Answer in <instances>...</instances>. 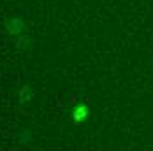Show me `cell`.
<instances>
[{
    "label": "cell",
    "mask_w": 153,
    "mask_h": 151,
    "mask_svg": "<svg viewBox=\"0 0 153 151\" xmlns=\"http://www.w3.org/2000/svg\"><path fill=\"white\" fill-rule=\"evenodd\" d=\"M88 114H90L88 107L86 106H79L76 111H74V114H72V120H74V123H83V121L88 118Z\"/></svg>",
    "instance_id": "1"
},
{
    "label": "cell",
    "mask_w": 153,
    "mask_h": 151,
    "mask_svg": "<svg viewBox=\"0 0 153 151\" xmlns=\"http://www.w3.org/2000/svg\"><path fill=\"white\" fill-rule=\"evenodd\" d=\"M19 27H21V23H19V19H14V21H13V23L9 25V30H11V32H19V30H18Z\"/></svg>",
    "instance_id": "2"
}]
</instances>
